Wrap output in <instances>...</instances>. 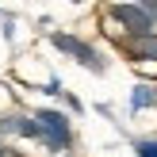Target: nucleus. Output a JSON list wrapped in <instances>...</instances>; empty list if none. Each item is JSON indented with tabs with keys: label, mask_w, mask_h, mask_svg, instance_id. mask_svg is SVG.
I'll return each instance as SVG.
<instances>
[{
	"label": "nucleus",
	"mask_w": 157,
	"mask_h": 157,
	"mask_svg": "<svg viewBox=\"0 0 157 157\" xmlns=\"http://www.w3.org/2000/svg\"><path fill=\"white\" fill-rule=\"evenodd\" d=\"M31 115H35V123H38V142L50 153L73 150V123H69L65 111H58V107H38V111H31Z\"/></svg>",
	"instance_id": "obj_1"
},
{
	"label": "nucleus",
	"mask_w": 157,
	"mask_h": 157,
	"mask_svg": "<svg viewBox=\"0 0 157 157\" xmlns=\"http://www.w3.org/2000/svg\"><path fill=\"white\" fill-rule=\"evenodd\" d=\"M0 157H23V153H19V150H12L8 142H0Z\"/></svg>",
	"instance_id": "obj_8"
},
{
	"label": "nucleus",
	"mask_w": 157,
	"mask_h": 157,
	"mask_svg": "<svg viewBox=\"0 0 157 157\" xmlns=\"http://www.w3.org/2000/svg\"><path fill=\"white\" fill-rule=\"evenodd\" d=\"M134 4H138V8H142V12H146V15H150V19L157 23V0H134Z\"/></svg>",
	"instance_id": "obj_7"
},
{
	"label": "nucleus",
	"mask_w": 157,
	"mask_h": 157,
	"mask_svg": "<svg viewBox=\"0 0 157 157\" xmlns=\"http://www.w3.org/2000/svg\"><path fill=\"white\" fill-rule=\"evenodd\" d=\"M4 138H31V142H38L35 115H27V111H4L0 115V142H4Z\"/></svg>",
	"instance_id": "obj_4"
},
{
	"label": "nucleus",
	"mask_w": 157,
	"mask_h": 157,
	"mask_svg": "<svg viewBox=\"0 0 157 157\" xmlns=\"http://www.w3.org/2000/svg\"><path fill=\"white\" fill-rule=\"evenodd\" d=\"M134 157H157V138H138L134 142Z\"/></svg>",
	"instance_id": "obj_6"
},
{
	"label": "nucleus",
	"mask_w": 157,
	"mask_h": 157,
	"mask_svg": "<svg viewBox=\"0 0 157 157\" xmlns=\"http://www.w3.org/2000/svg\"><path fill=\"white\" fill-rule=\"evenodd\" d=\"M146 107H157V88L153 84H138L130 92V111H146Z\"/></svg>",
	"instance_id": "obj_5"
},
{
	"label": "nucleus",
	"mask_w": 157,
	"mask_h": 157,
	"mask_svg": "<svg viewBox=\"0 0 157 157\" xmlns=\"http://www.w3.org/2000/svg\"><path fill=\"white\" fill-rule=\"evenodd\" d=\"M73 4H81V0H73Z\"/></svg>",
	"instance_id": "obj_9"
},
{
	"label": "nucleus",
	"mask_w": 157,
	"mask_h": 157,
	"mask_svg": "<svg viewBox=\"0 0 157 157\" xmlns=\"http://www.w3.org/2000/svg\"><path fill=\"white\" fill-rule=\"evenodd\" d=\"M123 50V58L130 65H157V31H146V35H130L115 42Z\"/></svg>",
	"instance_id": "obj_3"
},
{
	"label": "nucleus",
	"mask_w": 157,
	"mask_h": 157,
	"mask_svg": "<svg viewBox=\"0 0 157 157\" xmlns=\"http://www.w3.org/2000/svg\"><path fill=\"white\" fill-rule=\"evenodd\" d=\"M50 42H54V50H61L65 58H73L77 65H84L88 73H104V69H107V61L100 58V50H96L92 42H84V38H77V35L54 31V35H50Z\"/></svg>",
	"instance_id": "obj_2"
}]
</instances>
